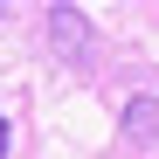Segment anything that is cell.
<instances>
[{"instance_id":"7a4b0ae2","label":"cell","mask_w":159,"mask_h":159,"mask_svg":"<svg viewBox=\"0 0 159 159\" xmlns=\"http://www.w3.org/2000/svg\"><path fill=\"white\" fill-rule=\"evenodd\" d=\"M48 21H56V35H62V48H76V42H90V21L76 14V7H56Z\"/></svg>"},{"instance_id":"3957f363","label":"cell","mask_w":159,"mask_h":159,"mask_svg":"<svg viewBox=\"0 0 159 159\" xmlns=\"http://www.w3.org/2000/svg\"><path fill=\"white\" fill-rule=\"evenodd\" d=\"M0 159H7V118H0Z\"/></svg>"},{"instance_id":"277c9868","label":"cell","mask_w":159,"mask_h":159,"mask_svg":"<svg viewBox=\"0 0 159 159\" xmlns=\"http://www.w3.org/2000/svg\"><path fill=\"white\" fill-rule=\"evenodd\" d=\"M0 14H7V7H0Z\"/></svg>"},{"instance_id":"6da1fadb","label":"cell","mask_w":159,"mask_h":159,"mask_svg":"<svg viewBox=\"0 0 159 159\" xmlns=\"http://www.w3.org/2000/svg\"><path fill=\"white\" fill-rule=\"evenodd\" d=\"M152 131H159V104H152V97H131V104H125V139L145 145Z\"/></svg>"}]
</instances>
